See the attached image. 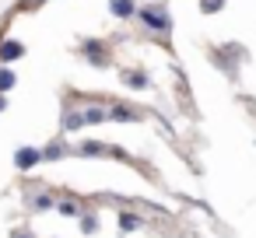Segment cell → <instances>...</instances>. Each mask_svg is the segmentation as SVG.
Masks as SVG:
<instances>
[{"instance_id":"15","label":"cell","mask_w":256,"mask_h":238,"mask_svg":"<svg viewBox=\"0 0 256 238\" xmlns=\"http://www.w3.org/2000/svg\"><path fill=\"white\" fill-rule=\"evenodd\" d=\"M56 210H60V214H64V217H78V214H81V210H78V203H74V200H64V203H60V207H56Z\"/></svg>"},{"instance_id":"14","label":"cell","mask_w":256,"mask_h":238,"mask_svg":"<svg viewBox=\"0 0 256 238\" xmlns=\"http://www.w3.org/2000/svg\"><path fill=\"white\" fill-rule=\"evenodd\" d=\"M106 116H109V109H102V105H95V109H88V112H84V119H88V123H102Z\"/></svg>"},{"instance_id":"6","label":"cell","mask_w":256,"mask_h":238,"mask_svg":"<svg viewBox=\"0 0 256 238\" xmlns=\"http://www.w3.org/2000/svg\"><path fill=\"white\" fill-rule=\"evenodd\" d=\"M84 123H88L84 112H67V116H64V130H67V133H78Z\"/></svg>"},{"instance_id":"2","label":"cell","mask_w":256,"mask_h":238,"mask_svg":"<svg viewBox=\"0 0 256 238\" xmlns=\"http://www.w3.org/2000/svg\"><path fill=\"white\" fill-rule=\"evenodd\" d=\"M39 161H46V154L36 151V147H18V151H14V165H18L22 172L32 168V165H39Z\"/></svg>"},{"instance_id":"5","label":"cell","mask_w":256,"mask_h":238,"mask_svg":"<svg viewBox=\"0 0 256 238\" xmlns=\"http://www.w3.org/2000/svg\"><path fill=\"white\" fill-rule=\"evenodd\" d=\"M81 53H84V56H88V60L95 63V67H106V63H109V53H102V49H95V42H88V46H84Z\"/></svg>"},{"instance_id":"18","label":"cell","mask_w":256,"mask_h":238,"mask_svg":"<svg viewBox=\"0 0 256 238\" xmlns=\"http://www.w3.org/2000/svg\"><path fill=\"white\" fill-rule=\"evenodd\" d=\"M4 109H8V98H4V95H0V112H4Z\"/></svg>"},{"instance_id":"7","label":"cell","mask_w":256,"mask_h":238,"mask_svg":"<svg viewBox=\"0 0 256 238\" xmlns=\"http://www.w3.org/2000/svg\"><path fill=\"white\" fill-rule=\"evenodd\" d=\"M123 84L126 88H148V77L140 70H123Z\"/></svg>"},{"instance_id":"9","label":"cell","mask_w":256,"mask_h":238,"mask_svg":"<svg viewBox=\"0 0 256 238\" xmlns=\"http://www.w3.org/2000/svg\"><path fill=\"white\" fill-rule=\"evenodd\" d=\"M78 154H84V158H92V154H109V147H106V144L88 140V144H81V147H78Z\"/></svg>"},{"instance_id":"13","label":"cell","mask_w":256,"mask_h":238,"mask_svg":"<svg viewBox=\"0 0 256 238\" xmlns=\"http://www.w3.org/2000/svg\"><path fill=\"white\" fill-rule=\"evenodd\" d=\"M109 116H112V119H137V112H134V109H126V105H116V109H109Z\"/></svg>"},{"instance_id":"10","label":"cell","mask_w":256,"mask_h":238,"mask_svg":"<svg viewBox=\"0 0 256 238\" xmlns=\"http://www.w3.org/2000/svg\"><path fill=\"white\" fill-rule=\"evenodd\" d=\"M14 70H8V67H0V95H4V91H11L14 88Z\"/></svg>"},{"instance_id":"17","label":"cell","mask_w":256,"mask_h":238,"mask_svg":"<svg viewBox=\"0 0 256 238\" xmlns=\"http://www.w3.org/2000/svg\"><path fill=\"white\" fill-rule=\"evenodd\" d=\"M36 210H53V196H36Z\"/></svg>"},{"instance_id":"11","label":"cell","mask_w":256,"mask_h":238,"mask_svg":"<svg viewBox=\"0 0 256 238\" xmlns=\"http://www.w3.org/2000/svg\"><path fill=\"white\" fill-rule=\"evenodd\" d=\"M120 228H123V231H134V228H140V217L130 214V210H123V214H120Z\"/></svg>"},{"instance_id":"19","label":"cell","mask_w":256,"mask_h":238,"mask_svg":"<svg viewBox=\"0 0 256 238\" xmlns=\"http://www.w3.org/2000/svg\"><path fill=\"white\" fill-rule=\"evenodd\" d=\"M14 238H32V235H14Z\"/></svg>"},{"instance_id":"3","label":"cell","mask_w":256,"mask_h":238,"mask_svg":"<svg viewBox=\"0 0 256 238\" xmlns=\"http://www.w3.org/2000/svg\"><path fill=\"white\" fill-rule=\"evenodd\" d=\"M18 56H25V46L18 39H4V42H0V60H4V63H11Z\"/></svg>"},{"instance_id":"12","label":"cell","mask_w":256,"mask_h":238,"mask_svg":"<svg viewBox=\"0 0 256 238\" xmlns=\"http://www.w3.org/2000/svg\"><path fill=\"white\" fill-rule=\"evenodd\" d=\"M81 231H84V235H95V231H98V217H95V214H84V217H81Z\"/></svg>"},{"instance_id":"1","label":"cell","mask_w":256,"mask_h":238,"mask_svg":"<svg viewBox=\"0 0 256 238\" xmlns=\"http://www.w3.org/2000/svg\"><path fill=\"white\" fill-rule=\"evenodd\" d=\"M140 21H144L148 28H154V32H168V28H172V18H168V11H165L162 4L144 7V11H140Z\"/></svg>"},{"instance_id":"4","label":"cell","mask_w":256,"mask_h":238,"mask_svg":"<svg viewBox=\"0 0 256 238\" xmlns=\"http://www.w3.org/2000/svg\"><path fill=\"white\" fill-rule=\"evenodd\" d=\"M109 11L116 18H134L137 14V4H134V0H109Z\"/></svg>"},{"instance_id":"8","label":"cell","mask_w":256,"mask_h":238,"mask_svg":"<svg viewBox=\"0 0 256 238\" xmlns=\"http://www.w3.org/2000/svg\"><path fill=\"white\" fill-rule=\"evenodd\" d=\"M42 154H46V161H60V158L67 154V147H64L60 140H53V144H46V147H42Z\"/></svg>"},{"instance_id":"16","label":"cell","mask_w":256,"mask_h":238,"mask_svg":"<svg viewBox=\"0 0 256 238\" xmlns=\"http://www.w3.org/2000/svg\"><path fill=\"white\" fill-rule=\"evenodd\" d=\"M224 7V0H200V11L204 14H214V11H221Z\"/></svg>"}]
</instances>
